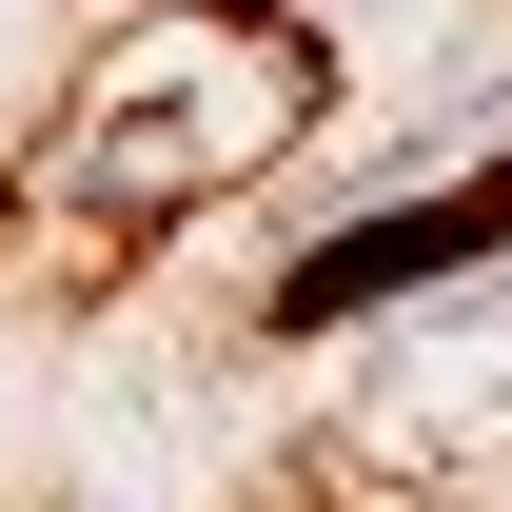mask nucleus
I'll use <instances>...</instances> for the list:
<instances>
[{
  "label": "nucleus",
  "instance_id": "f257e3e1",
  "mask_svg": "<svg viewBox=\"0 0 512 512\" xmlns=\"http://www.w3.org/2000/svg\"><path fill=\"white\" fill-rule=\"evenodd\" d=\"M316 119H335V60L276 0H138L119 40L79 60V99L40 119L20 197L79 217V237H178V217H217L237 178H276Z\"/></svg>",
  "mask_w": 512,
  "mask_h": 512
},
{
  "label": "nucleus",
  "instance_id": "f03ea898",
  "mask_svg": "<svg viewBox=\"0 0 512 512\" xmlns=\"http://www.w3.org/2000/svg\"><path fill=\"white\" fill-rule=\"evenodd\" d=\"M493 256H512V158H453L414 197L316 217V237L256 276V335H394V316H434V296H473Z\"/></svg>",
  "mask_w": 512,
  "mask_h": 512
}]
</instances>
